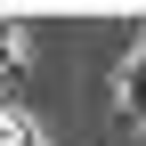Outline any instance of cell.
<instances>
[{
	"instance_id": "obj_2",
	"label": "cell",
	"mask_w": 146,
	"mask_h": 146,
	"mask_svg": "<svg viewBox=\"0 0 146 146\" xmlns=\"http://www.w3.org/2000/svg\"><path fill=\"white\" fill-rule=\"evenodd\" d=\"M122 106H130V122H146V49L130 57V73H122Z\"/></svg>"
},
{
	"instance_id": "obj_1",
	"label": "cell",
	"mask_w": 146,
	"mask_h": 146,
	"mask_svg": "<svg viewBox=\"0 0 146 146\" xmlns=\"http://www.w3.org/2000/svg\"><path fill=\"white\" fill-rule=\"evenodd\" d=\"M0 146H49V138H41V122L25 106H0Z\"/></svg>"
},
{
	"instance_id": "obj_3",
	"label": "cell",
	"mask_w": 146,
	"mask_h": 146,
	"mask_svg": "<svg viewBox=\"0 0 146 146\" xmlns=\"http://www.w3.org/2000/svg\"><path fill=\"white\" fill-rule=\"evenodd\" d=\"M0 65H16V33L8 25H0Z\"/></svg>"
}]
</instances>
